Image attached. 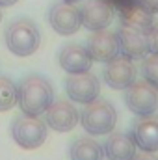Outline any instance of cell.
I'll use <instances>...</instances> for the list:
<instances>
[{"instance_id":"7","label":"cell","mask_w":158,"mask_h":160,"mask_svg":"<svg viewBox=\"0 0 158 160\" xmlns=\"http://www.w3.org/2000/svg\"><path fill=\"white\" fill-rule=\"evenodd\" d=\"M102 78L106 82V86H110L112 89H126L128 86H132L138 78V69L134 60L119 54L117 58L110 60L102 71Z\"/></svg>"},{"instance_id":"19","label":"cell","mask_w":158,"mask_h":160,"mask_svg":"<svg viewBox=\"0 0 158 160\" xmlns=\"http://www.w3.org/2000/svg\"><path fill=\"white\" fill-rule=\"evenodd\" d=\"M141 75L143 80L149 82L158 89V54H147L141 63Z\"/></svg>"},{"instance_id":"6","label":"cell","mask_w":158,"mask_h":160,"mask_svg":"<svg viewBox=\"0 0 158 160\" xmlns=\"http://www.w3.org/2000/svg\"><path fill=\"white\" fill-rule=\"evenodd\" d=\"M65 93L77 104H89L101 93V82L91 73H75L65 78Z\"/></svg>"},{"instance_id":"9","label":"cell","mask_w":158,"mask_h":160,"mask_svg":"<svg viewBox=\"0 0 158 160\" xmlns=\"http://www.w3.org/2000/svg\"><path fill=\"white\" fill-rule=\"evenodd\" d=\"M116 34L119 39V50L123 56L130 60H143L147 54H151L147 30H141L130 24H121Z\"/></svg>"},{"instance_id":"5","label":"cell","mask_w":158,"mask_h":160,"mask_svg":"<svg viewBox=\"0 0 158 160\" xmlns=\"http://www.w3.org/2000/svg\"><path fill=\"white\" fill-rule=\"evenodd\" d=\"M125 104L138 118L151 116L158 110V89L145 80H136L125 89Z\"/></svg>"},{"instance_id":"18","label":"cell","mask_w":158,"mask_h":160,"mask_svg":"<svg viewBox=\"0 0 158 160\" xmlns=\"http://www.w3.org/2000/svg\"><path fill=\"white\" fill-rule=\"evenodd\" d=\"M17 104V86L7 77H0V112H7Z\"/></svg>"},{"instance_id":"1","label":"cell","mask_w":158,"mask_h":160,"mask_svg":"<svg viewBox=\"0 0 158 160\" xmlns=\"http://www.w3.org/2000/svg\"><path fill=\"white\" fill-rule=\"evenodd\" d=\"M54 101V88L41 75H30L17 86V104L22 114L39 118Z\"/></svg>"},{"instance_id":"2","label":"cell","mask_w":158,"mask_h":160,"mask_svg":"<svg viewBox=\"0 0 158 160\" xmlns=\"http://www.w3.org/2000/svg\"><path fill=\"white\" fill-rule=\"evenodd\" d=\"M4 39H6V47L11 54H15L19 58H28L39 48L41 32L32 19L21 17L7 24Z\"/></svg>"},{"instance_id":"11","label":"cell","mask_w":158,"mask_h":160,"mask_svg":"<svg viewBox=\"0 0 158 160\" xmlns=\"http://www.w3.org/2000/svg\"><path fill=\"white\" fill-rule=\"evenodd\" d=\"M87 52L91 56L93 62H101V63H108L110 60L117 58L121 54L119 50V39L116 32L106 30H97L87 38Z\"/></svg>"},{"instance_id":"15","label":"cell","mask_w":158,"mask_h":160,"mask_svg":"<svg viewBox=\"0 0 158 160\" xmlns=\"http://www.w3.org/2000/svg\"><path fill=\"white\" fill-rule=\"evenodd\" d=\"M136 149L138 147H136L134 140L130 138V134L114 132V130L108 134V138L102 143L104 157L108 160H132L134 155L138 153Z\"/></svg>"},{"instance_id":"14","label":"cell","mask_w":158,"mask_h":160,"mask_svg":"<svg viewBox=\"0 0 158 160\" xmlns=\"http://www.w3.org/2000/svg\"><path fill=\"white\" fill-rule=\"evenodd\" d=\"M58 62H60V67L69 75L91 71V65H93V60H91L87 48L82 45H77V43L65 45L58 56Z\"/></svg>"},{"instance_id":"20","label":"cell","mask_w":158,"mask_h":160,"mask_svg":"<svg viewBox=\"0 0 158 160\" xmlns=\"http://www.w3.org/2000/svg\"><path fill=\"white\" fill-rule=\"evenodd\" d=\"M147 38H149V52L158 54V24H153L147 30Z\"/></svg>"},{"instance_id":"12","label":"cell","mask_w":158,"mask_h":160,"mask_svg":"<svg viewBox=\"0 0 158 160\" xmlns=\"http://www.w3.org/2000/svg\"><path fill=\"white\" fill-rule=\"evenodd\" d=\"M80 21L89 32L106 30L114 21V8L108 0H89L80 9Z\"/></svg>"},{"instance_id":"4","label":"cell","mask_w":158,"mask_h":160,"mask_svg":"<svg viewBox=\"0 0 158 160\" xmlns=\"http://www.w3.org/2000/svg\"><path fill=\"white\" fill-rule=\"evenodd\" d=\"M11 138L13 142L22 149H37L48 138V127L47 123L36 116H17L11 121Z\"/></svg>"},{"instance_id":"16","label":"cell","mask_w":158,"mask_h":160,"mask_svg":"<svg viewBox=\"0 0 158 160\" xmlns=\"http://www.w3.org/2000/svg\"><path fill=\"white\" fill-rule=\"evenodd\" d=\"M71 160H104L102 145L93 136H80L69 145Z\"/></svg>"},{"instance_id":"8","label":"cell","mask_w":158,"mask_h":160,"mask_svg":"<svg viewBox=\"0 0 158 160\" xmlns=\"http://www.w3.org/2000/svg\"><path fill=\"white\" fill-rule=\"evenodd\" d=\"M45 123L48 128L56 132H71L80 123V112L71 101H52V104L45 112Z\"/></svg>"},{"instance_id":"24","label":"cell","mask_w":158,"mask_h":160,"mask_svg":"<svg viewBox=\"0 0 158 160\" xmlns=\"http://www.w3.org/2000/svg\"><path fill=\"white\" fill-rule=\"evenodd\" d=\"M62 2H67V4H78L82 0H62Z\"/></svg>"},{"instance_id":"13","label":"cell","mask_w":158,"mask_h":160,"mask_svg":"<svg viewBox=\"0 0 158 160\" xmlns=\"http://www.w3.org/2000/svg\"><path fill=\"white\" fill-rule=\"evenodd\" d=\"M130 138L136 147L145 153H158V114L143 116L134 121Z\"/></svg>"},{"instance_id":"23","label":"cell","mask_w":158,"mask_h":160,"mask_svg":"<svg viewBox=\"0 0 158 160\" xmlns=\"http://www.w3.org/2000/svg\"><path fill=\"white\" fill-rule=\"evenodd\" d=\"M19 0H0V8H9L13 4H17Z\"/></svg>"},{"instance_id":"17","label":"cell","mask_w":158,"mask_h":160,"mask_svg":"<svg viewBox=\"0 0 158 160\" xmlns=\"http://www.w3.org/2000/svg\"><path fill=\"white\" fill-rule=\"evenodd\" d=\"M119 13H121L123 24H130V26H136V28H141V30H149L155 24L153 22V13L143 9L138 2H132L128 6L121 8Z\"/></svg>"},{"instance_id":"3","label":"cell","mask_w":158,"mask_h":160,"mask_svg":"<svg viewBox=\"0 0 158 160\" xmlns=\"http://www.w3.org/2000/svg\"><path fill=\"white\" fill-rule=\"evenodd\" d=\"M80 125L89 136H106L117 125V110L106 99H95L80 114Z\"/></svg>"},{"instance_id":"25","label":"cell","mask_w":158,"mask_h":160,"mask_svg":"<svg viewBox=\"0 0 158 160\" xmlns=\"http://www.w3.org/2000/svg\"><path fill=\"white\" fill-rule=\"evenodd\" d=\"M0 22H2V8H0Z\"/></svg>"},{"instance_id":"21","label":"cell","mask_w":158,"mask_h":160,"mask_svg":"<svg viewBox=\"0 0 158 160\" xmlns=\"http://www.w3.org/2000/svg\"><path fill=\"white\" fill-rule=\"evenodd\" d=\"M143 9H147L149 13H158V0H136Z\"/></svg>"},{"instance_id":"10","label":"cell","mask_w":158,"mask_h":160,"mask_svg":"<svg viewBox=\"0 0 158 160\" xmlns=\"http://www.w3.org/2000/svg\"><path fill=\"white\" fill-rule=\"evenodd\" d=\"M48 22H50V26H52V30L56 34H60V36H73L82 26L80 9L75 4H67V2L54 4L48 9Z\"/></svg>"},{"instance_id":"22","label":"cell","mask_w":158,"mask_h":160,"mask_svg":"<svg viewBox=\"0 0 158 160\" xmlns=\"http://www.w3.org/2000/svg\"><path fill=\"white\" fill-rule=\"evenodd\" d=\"M132 160H158V157L155 153H145V151H140V153H136L134 155V158Z\"/></svg>"}]
</instances>
